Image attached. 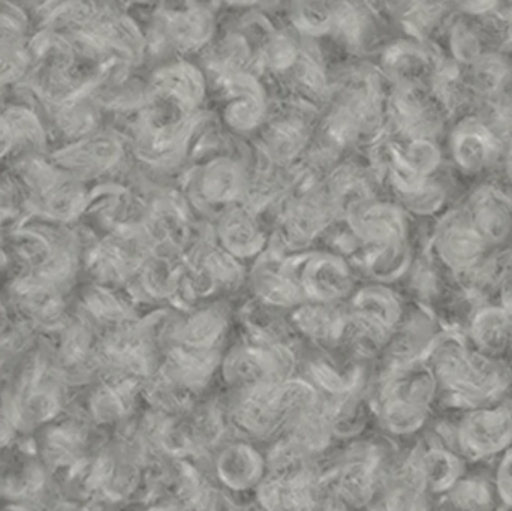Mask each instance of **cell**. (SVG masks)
Listing matches in <instances>:
<instances>
[{
    "instance_id": "cell-9",
    "label": "cell",
    "mask_w": 512,
    "mask_h": 511,
    "mask_svg": "<svg viewBox=\"0 0 512 511\" xmlns=\"http://www.w3.org/2000/svg\"><path fill=\"white\" fill-rule=\"evenodd\" d=\"M429 474L439 489L451 488L459 474V461L450 453L435 452L429 459Z\"/></svg>"
},
{
    "instance_id": "cell-6",
    "label": "cell",
    "mask_w": 512,
    "mask_h": 511,
    "mask_svg": "<svg viewBox=\"0 0 512 511\" xmlns=\"http://www.w3.org/2000/svg\"><path fill=\"white\" fill-rule=\"evenodd\" d=\"M454 161L466 171H480L498 156V138L487 126L465 120L453 134Z\"/></svg>"
},
{
    "instance_id": "cell-14",
    "label": "cell",
    "mask_w": 512,
    "mask_h": 511,
    "mask_svg": "<svg viewBox=\"0 0 512 511\" xmlns=\"http://www.w3.org/2000/svg\"><path fill=\"white\" fill-rule=\"evenodd\" d=\"M498 482L499 495L505 503L512 506V452L504 459L499 468Z\"/></svg>"
},
{
    "instance_id": "cell-1",
    "label": "cell",
    "mask_w": 512,
    "mask_h": 511,
    "mask_svg": "<svg viewBox=\"0 0 512 511\" xmlns=\"http://www.w3.org/2000/svg\"><path fill=\"white\" fill-rule=\"evenodd\" d=\"M436 383L448 398L466 407H484L498 401L512 383V371L498 357L469 350L462 339L448 335L433 354Z\"/></svg>"
},
{
    "instance_id": "cell-11",
    "label": "cell",
    "mask_w": 512,
    "mask_h": 511,
    "mask_svg": "<svg viewBox=\"0 0 512 511\" xmlns=\"http://www.w3.org/2000/svg\"><path fill=\"white\" fill-rule=\"evenodd\" d=\"M493 281L501 300V308L512 317V252L501 255L493 264Z\"/></svg>"
},
{
    "instance_id": "cell-5",
    "label": "cell",
    "mask_w": 512,
    "mask_h": 511,
    "mask_svg": "<svg viewBox=\"0 0 512 511\" xmlns=\"http://www.w3.org/2000/svg\"><path fill=\"white\" fill-rule=\"evenodd\" d=\"M119 155L117 144L110 138H89L54 153V164L71 177H84L105 170Z\"/></svg>"
},
{
    "instance_id": "cell-16",
    "label": "cell",
    "mask_w": 512,
    "mask_h": 511,
    "mask_svg": "<svg viewBox=\"0 0 512 511\" xmlns=\"http://www.w3.org/2000/svg\"><path fill=\"white\" fill-rule=\"evenodd\" d=\"M508 171H510V174L512 176V149H511L510 156H508Z\"/></svg>"
},
{
    "instance_id": "cell-3",
    "label": "cell",
    "mask_w": 512,
    "mask_h": 511,
    "mask_svg": "<svg viewBox=\"0 0 512 511\" xmlns=\"http://www.w3.org/2000/svg\"><path fill=\"white\" fill-rule=\"evenodd\" d=\"M436 245L439 257L451 270L471 273L480 264L487 243L472 227L466 213H456L442 225Z\"/></svg>"
},
{
    "instance_id": "cell-8",
    "label": "cell",
    "mask_w": 512,
    "mask_h": 511,
    "mask_svg": "<svg viewBox=\"0 0 512 511\" xmlns=\"http://www.w3.org/2000/svg\"><path fill=\"white\" fill-rule=\"evenodd\" d=\"M6 123L12 135V144H23L38 150L44 146V132L36 117L26 110H8L5 114Z\"/></svg>"
},
{
    "instance_id": "cell-13",
    "label": "cell",
    "mask_w": 512,
    "mask_h": 511,
    "mask_svg": "<svg viewBox=\"0 0 512 511\" xmlns=\"http://www.w3.org/2000/svg\"><path fill=\"white\" fill-rule=\"evenodd\" d=\"M453 51L462 62H471L480 57V41L468 27L457 26L453 33Z\"/></svg>"
},
{
    "instance_id": "cell-4",
    "label": "cell",
    "mask_w": 512,
    "mask_h": 511,
    "mask_svg": "<svg viewBox=\"0 0 512 511\" xmlns=\"http://www.w3.org/2000/svg\"><path fill=\"white\" fill-rule=\"evenodd\" d=\"M466 215L487 245L502 242L511 233L512 201L501 189H478L471 197Z\"/></svg>"
},
{
    "instance_id": "cell-15",
    "label": "cell",
    "mask_w": 512,
    "mask_h": 511,
    "mask_svg": "<svg viewBox=\"0 0 512 511\" xmlns=\"http://www.w3.org/2000/svg\"><path fill=\"white\" fill-rule=\"evenodd\" d=\"M12 147H14V144H12V135L8 123H6L5 117H0V158L11 152Z\"/></svg>"
},
{
    "instance_id": "cell-12",
    "label": "cell",
    "mask_w": 512,
    "mask_h": 511,
    "mask_svg": "<svg viewBox=\"0 0 512 511\" xmlns=\"http://www.w3.org/2000/svg\"><path fill=\"white\" fill-rule=\"evenodd\" d=\"M504 77L505 66L501 60L492 59V57L478 60L477 66H475L474 80L480 89L486 90V92L496 89Z\"/></svg>"
},
{
    "instance_id": "cell-2",
    "label": "cell",
    "mask_w": 512,
    "mask_h": 511,
    "mask_svg": "<svg viewBox=\"0 0 512 511\" xmlns=\"http://www.w3.org/2000/svg\"><path fill=\"white\" fill-rule=\"evenodd\" d=\"M459 444L469 458H486L512 444V413L505 407H480L469 411L459 426Z\"/></svg>"
},
{
    "instance_id": "cell-7",
    "label": "cell",
    "mask_w": 512,
    "mask_h": 511,
    "mask_svg": "<svg viewBox=\"0 0 512 511\" xmlns=\"http://www.w3.org/2000/svg\"><path fill=\"white\" fill-rule=\"evenodd\" d=\"M472 338L477 350L498 357L512 345V317L501 306H490L475 315Z\"/></svg>"
},
{
    "instance_id": "cell-10",
    "label": "cell",
    "mask_w": 512,
    "mask_h": 511,
    "mask_svg": "<svg viewBox=\"0 0 512 511\" xmlns=\"http://www.w3.org/2000/svg\"><path fill=\"white\" fill-rule=\"evenodd\" d=\"M456 501L462 509L468 511H486L492 504V494L486 483H463L456 492Z\"/></svg>"
}]
</instances>
